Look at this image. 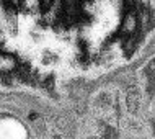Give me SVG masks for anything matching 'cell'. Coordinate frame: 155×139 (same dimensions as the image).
<instances>
[{
  "instance_id": "cell-1",
  "label": "cell",
  "mask_w": 155,
  "mask_h": 139,
  "mask_svg": "<svg viewBox=\"0 0 155 139\" xmlns=\"http://www.w3.org/2000/svg\"><path fill=\"white\" fill-rule=\"evenodd\" d=\"M0 139H31L30 129L16 115L0 111Z\"/></svg>"
},
{
  "instance_id": "cell-2",
  "label": "cell",
  "mask_w": 155,
  "mask_h": 139,
  "mask_svg": "<svg viewBox=\"0 0 155 139\" xmlns=\"http://www.w3.org/2000/svg\"><path fill=\"white\" fill-rule=\"evenodd\" d=\"M144 77H145V83H147V88L150 92L155 93V59L150 61L147 66H145L144 70Z\"/></svg>"
},
{
  "instance_id": "cell-3",
  "label": "cell",
  "mask_w": 155,
  "mask_h": 139,
  "mask_svg": "<svg viewBox=\"0 0 155 139\" xmlns=\"http://www.w3.org/2000/svg\"><path fill=\"white\" fill-rule=\"evenodd\" d=\"M153 134H155V118H153Z\"/></svg>"
}]
</instances>
